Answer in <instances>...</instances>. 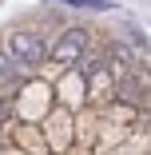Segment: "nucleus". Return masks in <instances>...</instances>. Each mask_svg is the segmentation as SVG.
Here are the masks:
<instances>
[{"label": "nucleus", "mask_w": 151, "mask_h": 155, "mask_svg": "<svg viewBox=\"0 0 151 155\" xmlns=\"http://www.w3.org/2000/svg\"><path fill=\"white\" fill-rule=\"evenodd\" d=\"M8 56L16 60V64H24V68H40L44 56H48V44L36 32H28V28H16V32L8 36Z\"/></svg>", "instance_id": "1"}, {"label": "nucleus", "mask_w": 151, "mask_h": 155, "mask_svg": "<svg viewBox=\"0 0 151 155\" xmlns=\"http://www.w3.org/2000/svg\"><path fill=\"white\" fill-rule=\"evenodd\" d=\"M84 52H87V32H84V28H68V32L56 40L52 60H56V64H76Z\"/></svg>", "instance_id": "2"}, {"label": "nucleus", "mask_w": 151, "mask_h": 155, "mask_svg": "<svg viewBox=\"0 0 151 155\" xmlns=\"http://www.w3.org/2000/svg\"><path fill=\"white\" fill-rule=\"evenodd\" d=\"M20 64L8 56V52H0V87H16V80H20V72H16Z\"/></svg>", "instance_id": "3"}, {"label": "nucleus", "mask_w": 151, "mask_h": 155, "mask_svg": "<svg viewBox=\"0 0 151 155\" xmlns=\"http://www.w3.org/2000/svg\"><path fill=\"white\" fill-rule=\"evenodd\" d=\"M68 8H96V12H103L107 8V0H64Z\"/></svg>", "instance_id": "4"}, {"label": "nucleus", "mask_w": 151, "mask_h": 155, "mask_svg": "<svg viewBox=\"0 0 151 155\" xmlns=\"http://www.w3.org/2000/svg\"><path fill=\"white\" fill-rule=\"evenodd\" d=\"M4 119H8V107H4V104H0V123H4Z\"/></svg>", "instance_id": "5"}]
</instances>
